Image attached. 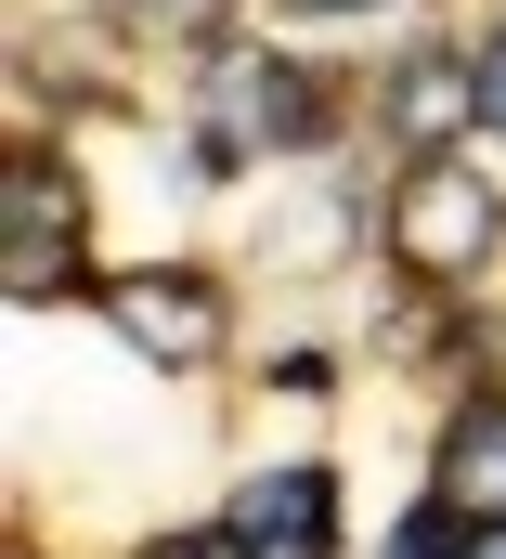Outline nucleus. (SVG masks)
Listing matches in <instances>:
<instances>
[{
	"instance_id": "4",
	"label": "nucleus",
	"mask_w": 506,
	"mask_h": 559,
	"mask_svg": "<svg viewBox=\"0 0 506 559\" xmlns=\"http://www.w3.org/2000/svg\"><path fill=\"white\" fill-rule=\"evenodd\" d=\"M92 312L118 325L143 365H169V378L221 352V286L195 274V261H143V274H105V286H92Z\"/></svg>"
},
{
	"instance_id": "8",
	"label": "nucleus",
	"mask_w": 506,
	"mask_h": 559,
	"mask_svg": "<svg viewBox=\"0 0 506 559\" xmlns=\"http://www.w3.org/2000/svg\"><path fill=\"white\" fill-rule=\"evenodd\" d=\"M389 559H481V521H468L455 495H429L415 521H389Z\"/></svg>"
},
{
	"instance_id": "12",
	"label": "nucleus",
	"mask_w": 506,
	"mask_h": 559,
	"mask_svg": "<svg viewBox=\"0 0 506 559\" xmlns=\"http://www.w3.org/2000/svg\"><path fill=\"white\" fill-rule=\"evenodd\" d=\"M481 559H506V521H481Z\"/></svg>"
},
{
	"instance_id": "5",
	"label": "nucleus",
	"mask_w": 506,
	"mask_h": 559,
	"mask_svg": "<svg viewBox=\"0 0 506 559\" xmlns=\"http://www.w3.org/2000/svg\"><path fill=\"white\" fill-rule=\"evenodd\" d=\"M221 559H338V468L325 455L248 468L234 508H221Z\"/></svg>"
},
{
	"instance_id": "1",
	"label": "nucleus",
	"mask_w": 506,
	"mask_h": 559,
	"mask_svg": "<svg viewBox=\"0 0 506 559\" xmlns=\"http://www.w3.org/2000/svg\"><path fill=\"white\" fill-rule=\"evenodd\" d=\"M494 248H506V195L468 156H415V169L389 182V261L415 286H468Z\"/></svg>"
},
{
	"instance_id": "13",
	"label": "nucleus",
	"mask_w": 506,
	"mask_h": 559,
	"mask_svg": "<svg viewBox=\"0 0 506 559\" xmlns=\"http://www.w3.org/2000/svg\"><path fill=\"white\" fill-rule=\"evenodd\" d=\"M156 559H182V547H156Z\"/></svg>"
},
{
	"instance_id": "7",
	"label": "nucleus",
	"mask_w": 506,
	"mask_h": 559,
	"mask_svg": "<svg viewBox=\"0 0 506 559\" xmlns=\"http://www.w3.org/2000/svg\"><path fill=\"white\" fill-rule=\"evenodd\" d=\"M429 495H455L468 521H506V391H481L468 417L442 429V481Z\"/></svg>"
},
{
	"instance_id": "2",
	"label": "nucleus",
	"mask_w": 506,
	"mask_h": 559,
	"mask_svg": "<svg viewBox=\"0 0 506 559\" xmlns=\"http://www.w3.org/2000/svg\"><path fill=\"white\" fill-rule=\"evenodd\" d=\"M79 235H92V182L52 156V143H13V169H0V274H13V299H52L65 286V261H79Z\"/></svg>"
},
{
	"instance_id": "9",
	"label": "nucleus",
	"mask_w": 506,
	"mask_h": 559,
	"mask_svg": "<svg viewBox=\"0 0 506 559\" xmlns=\"http://www.w3.org/2000/svg\"><path fill=\"white\" fill-rule=\"evenodd\" d=\"M338 235H351V209H338V195H312V209H286V222H273V261H338Z\"/></svg>"
},
{
	"instance_id": "3",
	"label": "nucleus",
	"mask_w": 506,
	"mask_h": 559,
	"mask_svg": "<svg viewBox=\"0 0 506 559\" xmlns=\"http://www.w3.org/2000/svg\"><path fill=\"white\" fill-rule=\"evenodd\" d=\"M208 131L248 143V156H312L325 143V92L286 52H260V39H208Z\"/></svg>"
},
{
	"instance_id": "10",
	"label": "nucleus",
	"mask_w": 506,
	"mask_h": 559,
	"mask_svg": "<svg viewBox=\"0 0 506 559\" xmlns=\"http://www.w3.org/2000/svg\"><path fill=\"white\" fill-rule=\"evenodd\" d=\"M221 13H234V0H130V26H143V39H182V52H208Z\"/></svg>"
},
{
	"instance_id": "11",
	"label": "nucleus",
	"mask_w": 506,
	"mask_h": 559,
	"mask_svg": "<svg viewBox=\"0 0 506 559\" xmlns=\"http://www.w3.org/2000/svg\"><path fill=\"white\" fill-rule=\"evenodd\" d=\"M286 13H364V0H286Z\"/></svg>"
},
{
	"instance_id": "6",
	"label": "nucleus",
	"mask_w": 506,
	"mask_h": 559,
	"mask_svg": "<svg viewBox=\"0 0 506 559\" xmlns=\"http://www.w3.org/2000/svg\"><path fill=\"white\" fill-rule=\"evenodd\" d=\"M389 131L415 143V156H455V143L481 131V66L442 52V39H415V52L389 66Z\"/></svg>"
}]
</instances>
